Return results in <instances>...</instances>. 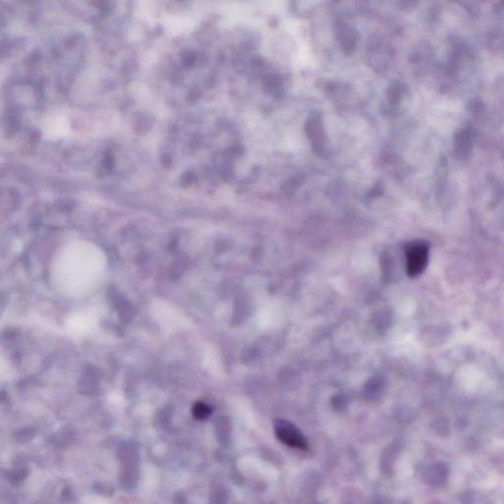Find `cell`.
<instances>
[{
  "label": "cell",
  "mask_w": 504,
  "mask_h": 504,
  "mask_svg": "<svg viewBox=\"0 0 504 504\" xmlns=\"http://www.w3.org/2000/svg\"><path fill=\"white\" fill-rule=\"evenodd\" d=\"M406 258V272L411 278L420 276L425 269L428 256L429 245L427 242L417 239L412 241L404 247Z\"/></svg>",
  "instance_id": "cell-1"
},
{
  "label": "cell",
  "mask_w": 504,
  "mask_h": 504,
  "mask_svg": "<svg viewBox=\"0 0 504 504\" xmlns=\"http://www.w3.org/2000/svg\"><path fill=\"white\" fill-rule=\"evenodd\" d=\"M274 430L277 438L289 447L299 450L308 449V443L300 429L292 422L285 420H276Z\"/></svg>",
  "instance_id": "cell-2"
},
{
  "label": "cell",
  "mask_w": 504,
  "mask_h": 504,
  "mask_svg": "<svg viewBox=\"0 0 504 504\" xmlns=\"http://www.w3.org/2000/svg\"><path fill=\"white\" fill-rule=\"evenodd\" d=\"M211 407L203 402H197L193 408H192V414L197 420H205L211 415Z\"/></svg>",
  "instance_id": "cell-3"
}]
</instances>
